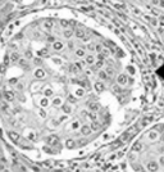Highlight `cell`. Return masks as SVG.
<instances>
[{"label":"cell","instance_id":"obj_1","mask_svg":"<svg viewBox=\"0 0 164 172\" xmlns=\"http://www.w3.org/2000/svg\"><path fill=\"white\" fill-rule=\"evenodd\" d=\"M17 143L44 158H74L116 137L137 114L142 81L110 30L81 13L35 19L19 36Z\"/></svg>","mask_w":164,"mask_h":172},{"label":"cell","instance_id":"obj_2","mask_svg":"<svg viewBox=\"0 0 164 172\" xmlns=\"http://www.w3.org/2000/svg\"><path fill=\"white\" fill-rule=\"evenodd\" d=\"M123 172H164V117L138 131L122 155Z\"/></svg>","mask_w":164,"mask_h":172}]
</instances>
